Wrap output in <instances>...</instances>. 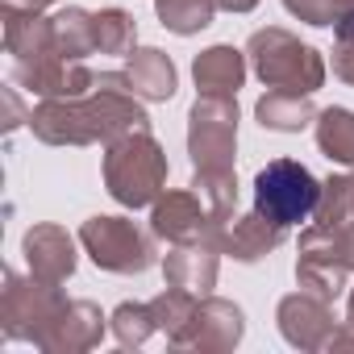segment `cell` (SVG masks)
<instances>
[{"label":"cell","mask_w":354,"mask_h":354,"mask_svg":"<svg viewBox=\"0 0 354 354\" xmlns=\"http://www.w3.org/2000/svg\"><path fill=\"white\" fill-rule=\"evenodd\" d=\"M317 180L300 167V162H271L259 184H254V196H259V213L271 221V225H292V221H304L317 205Z\"/></svg>","instance_id":"6da1fadb"}]
</instances>
